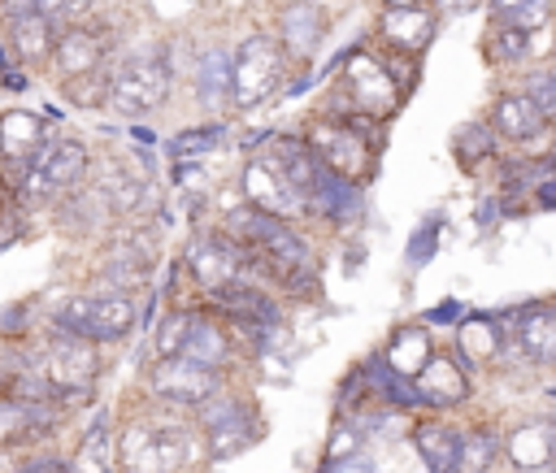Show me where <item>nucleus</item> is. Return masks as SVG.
Wrapping results in <instances>:
<instances>
[{
    "label": "nucleus",
    "instance_id": "42",
    "mask_svg": "<svg viewBox=\"0 0 556 473\" xmlns=\"http://www.w3.org/2000/svg\"><path fill=\"white\" fill-rule=\"evenodd\" d=\"M430 0H382V9H421Z\"/></svg>",
    "mask_w": 556,
    "mask_h": 473
},
{
    "label": "nucleus",
    "instance_id": "5",
    "mask_svg": "<svg viewBox=\"0 0 556 473\" xmlns=\"http://www.w3.org/2000/svg\"><path fill=\"white\" fill-rule=\"evenodd\" d=\"M308 148L321 156V165L339 178H365L374 165V135H356V126L348 117H330L317 122L308 130Z\"/></svg>",
    "mask_w": 556,
    "mask_h": 473
},
{
    "label": "nucleus",
    "instance_id": "11",
    "mask_svg": "<svg viewBox=\"0 0 556 473\" xmlns=\"http://www.w3.org/2000/svg\"><path fill=\"white\" fill-rule=\"evenodd\" d=\"M187 265L195 273V282L204 291H222L230 282L243 278V247L235 239H217V234H200L187 247Z\"/></svg>",
    "mask_w": 556,
    "mask_h": 473
},
{
    "label": "nucleus",
    "instance_id": "39",
    "mask_svg": "<svg viewBox=\"0 0 556 473\" xmlns=\"http://www.w3.org/2000/svg\"><path fill=\"white\" fill-rule=\"evenodd\" d=\"M434 321H465V317H460V304H456V299L439 304V308H434Z\"/></svg>",
    "mask_w": 556,
    "mask_h": 473
},
{
    "label": "nucleus",
    "instance_id": "13",
    "mask_svg": "<svg viewBox=\"0 0 556 473\" xmlns=\"http://www.w3.org/2000/svg\"><path fill=\"white\" fill-rule=\"evenodd\" d=\"M208 299L226 312V317H235L239 321V330H274L278 321H282V312H278V304L261 291V286H252V282H230V286H222V291H208Z\"/></svg>",
    "mask_w": 556,
    "mask_h": 473
},
{
    "label": "nucleus",
    "instance_id": "22",
    "mask_svg": "<svg viewBox=\"0 0 556 473\" xmlns=\"http://www.w3.org/2000/svg\"><path fill=\"white\" fill-rule=\"evenodd\" d=\"M178 356L200 360V365H208V369H222L226 356H230V343H226L222 325H213L208 317H195V312H191V325H187V338H182V351H178Z\"/></svg>",
    "mask_w": 556,
    "mask_h": 473
},
{
    "label": "nucleus",
    "instance_id": "25",
    "mask_svg": "<svg viewBox=\"0 0 556 473\" xmlns=\"http://www.w3.org/2000/svg\"><path fill=\"white\" fill-rule=\"evenodd\" d=\"M491 17L513 30H543L552 22V0H491Z\"/></svg>",
    "mask_w": 556,
    "mask_h": 473
},
{
    "label": "nucleus",
    "instance_id": "40",
    "mask_svg": "<svg viewBox=\"0 0 556 473\" xmlns=\"http://www.w3.org/2000/svg\"><path fill=\"white\" fill-rule=\"evenodd\" d=\"M439 4H443V9L452 13V17H460V13H473V9L482 4V0H439Z\"/></svg>",
    "mask_w": 556,
    "mask_h": 473
},
{
    "label": "nucleus",
    "instance_id": "10",
    "mask_svg": "<svg viewBox=\"0 0 556 473\" xmlns=\"http://www.w3.org/2000/svg\"><path fill=\"white\" fill-rule=\"evenodd\" d=\"M343 87H348V104L361 108L365 117L395 113V104H400V87L391 82V74L374 56H352L348 74H343Z\"/></svg>",
    "mask_w": 556,
    "mask_h": 473
},
{
    "label": "nucleus",
    "instance_id": "12",
    "mask_svg": "<svg viewBox=\"0 0 556 473\" xmlns=\"http://www.w3.org/2000/svg\"><path fill=\"white\" fill-rule=\"evenodd\" d=\"M4 35H9V48L22 65H48L61 26H52L35 9H13V13H4Z\"/></svg>",
    "mask_w": 556,
    "mask_h": 473
},
{
    "label": "nucleus",
    "instance_id": "6",
    "mask_svg": "<svg viewBox=\"0 0 556 473\" xmlns=\"http://www.w3.org/2000/svg\"><path fill=\"white\" fill-rule=\"evenodd\" d=\"M148 386H152V395L165 399V404L200 408V404H208V399L222 391V378H217V369H208V365H200V360L165 356V360L152 365Z\"/></svg>",
    "mask_w": 556,
    "mask_h": 473
},
{
    "label": "nucleus",
    "instance_id": "38",
    "mask_svg": "<svg viewBox=\"0 0 556 473\" xmlns=\"http://www.w3.org/2000/svg\"><path fill=\"white\" fill-rule=\"evenodd\" d=\"M534 195H539V204H543V208H556V178L539 182V187H534Z\"/></svg>",
    "mask_w": 556,
    "mask_h": 473
},
{
    "label": "nucleus",
    "instance_id": "8",
    "mask_svg": "<svg viewBox=\"0 0 556 473\" xmlns=\"http://www.w3.org/2000/svg\"><path fill=\"white\" fill-rule=\"evenodd\" d=\"M109 48H113V39H109V30L104 26H78V22H70V26H61V35H56V48H52V69H56V78L65 82V78H78V74H91V69H104V56H109Z\"/></svg>",
    "mask_w": 556,
    "mask_h": 473
},
{
    "label": "nucleus",
    "instance_id": "35",
    "mask_svg": "<svg viewBox=\"0 0 556 473\" xmlns=\"http://www.w3.org/2000/svg\"><path fill=\"white\" fill-rule=\"evenodd\" d=\"M321 473H374V464L365 456H343V460H326Z\"/></svg>",
    "mask_w": 556,
    "mask_h": 473
},
{
    "label": "nucleus",
    "instance_id": "46",
    "mask_svg": "<svg viewBox=\"0 0 556 473\" xmlns=\"http://www.w3.org/2000/svg\"><path fill=\"white\" fill-rule=\"evenodd\" d=\"M547 473H556V464H552V469H547Z\"/></svg>",
    "mask_w": 556,
    "mask_h": 473
},
{
    "label": "nucleus",
    "instance_id": "30",
    "mask_svg": "<svg viewBox=\"0 0 556 473\" xmlns=\"http://www.w3.org/2000/svg\"><path fill=\"white\" fill-rule=\"evenodd\" d=\"M213 148H222V126H195V130H182V135L169 143L174 161H200V156H208Z\"/></svg>",
    "mask_w": 556,
    "mask_h": 473
},
{
    "label": "nucleus",
    "instance_id": "1",
    "mask_svg": "<svg viewBox=\"0 0 556 473\" xmlns=\"http://www.w3.org/2000/svg\"><path fill=\"white\" fill-rule=\"evenodd\" d=\"M91 174V152L83 139L70 135H48V143L35 152V161L26 165L13 204L26 208H56L65 195H74Z\"/></svg>",
    "mask_w": 556,
    "mask_h": 473
},
{
    "label": "nucleus",
    "instance_id": "33",
    "mask_svg": "<svg viewBox=\"0 0 556 473\" xmlns=\"http://www.w3.org/2000/svg\"><path fill=\"white\" fill-rule=\"evenodd\" d=\"M526 95L543 108V117H547V122H556V69H539V74H530Z\"/></svg>",
    "mask_w": 556,
    "mask_h": 473
},
{
    "label": "nucleus",
    "instance_id": "45",
    "mask_svg": "<svg viewBox=\"0 0 556 473\" xmlns=\"http://www.w3.org/2000/svg\"><path fill=\"white\" fill-rule=\"evenodd\" d=\"M521 473H547V469H521Z\"/></svg>",
    "mask_w": 556,
    "mask_h": 473
},
{
    "label": "nucleus",
    "instance_id": "34",
    "mask_svg": "<svg viewBox=\"0 0 556 473\" xmlns=\"http://www.w3.org/2000/svg\"><path fill=\"white\" fill-rule=\"evenodd\" d=\"M430 252H434V226H426V230L413 234V243H408V260L421 265V260H430Z\"/></svg>",
    "mask_w": 556,
    "mask_h": 473
},
{
    "label": "nucleus",
    "instance_id": "3",
    "mask_svg": "<svg viewBox=\"0 0 556 473\" xmlns=\"http://www.w3.org/2000/svg\"><path fill=\"white\" fill-rule=\"evenodd\" d=\"M169 95V65L161 56H126L109 65V104L122 117L156 113Z\"/></svg>",
    "mask_w": 556,
    "mask_h": 473
},
{
    "label": "nucleus",
    "instance_id": "14",
    "mask_svg": "<svg viewBox=\"0 0 556 473\" xmlns=\"http://www.w3.org/2000/svg\"><path fill=\"white\" fill-rule=\"evenodd\" d=\"M269 156H274V165L287 174V182L300 191V200H304V208H308V195H313L317 182L326 178L321 156L308 148V139H295V135H278V139L269 143Z\"/></svg>",
    "mask_w": 556,
    "mask_h": 473
},
{
    "label": "nucleus",
    "instance_id": "9",
    "mask_svg": "<svg viewBox=\"0 0 556 473\" xmlns=\"http://www.w3.org/2000/svg\"><path fill=\"white\" fill-rule=\"evenodd\" d=\"M200 425H204V434H208V456L213 460H230V456H239L261 430L252 425V417H248V408L243 404H235V399H208V404H200Z\"/></svg>",
    "mask_w": 556,
    "mask_h": 473
},
{
    "label": "nucleus",
    "instance_id": "17",
    "mask_svg": "<svg viewBox=\"0 0 556 473\" xmlns=\"http://www.w3.org/2000/svg\"><path fill=\"white\" fill-rule=\"evenodd\" d=\"M321 13L313 0H291L282 13H278V43L291 52V56H313L317 43H321Z\"/></svg>",
    "mask_w": 556,
    "mask_h": 473
},
{
    "label": "nucleus",
    "instance_id": "28",
    "mask_svg": "<svg viewBox=\"0 0 556 473\" xmlns=\"http://www.w3.org/2000/svg\"><path fill=\"white\" fill-rule=\"evenodd\" d=\"M486 56H491L495 65H517V61L530 56V35H526V30H513V26H500V30H491V39H486Z\"/></svg>",
    "mask_w": 556,
    "mask_h": 473
},
{
    "label": "nucleus",
    "instance_id": "19",
    "mask_svg": "<svg viewBox=\"0 0 556 473\" xmlns=\"http://www.w3.org/2000/svg\"><path fill=\"white\" fill-rule=\"evenodd\" d=\"M504 451L513 456L517 469H552L556 464V421H534L508 434Z\"/></svg>",
    "mask_w": 556,
    "mask_h": 473
},
{
    "label": "nucleus",
    "instance_id": "37",
    "mask_svg": "<svg viewBox=\"0 0 556 473\" xmlns=\"http://www.w3.org/2000/svg\"><path fill=\"white\" fill-rule=\"evenodd\" d=\"M17 473H74V469L61 464V460H35V464H26V469H17Z\"/></svg>",
    "mask_w": 556,
    "mask_h": 473
},
{
    "label": "nucleus",
    "instance_id": "29",
    "mask_svg": "<svg viewBox=\"0 0 556 473\" xmlns=\"http://www.w3.org/2000/svg\"><path fill=\"white\" fill-rule=\"evenodd\" d=\"M500 456V438L491 430H473L460 438V473H482Z\"/></svg>",
    "mask_w": 556,
    "mask_h": 473
},
{
    "label": "nucleus",
    "instance_id": "15",
    "mask_svg": "<svg viewBox=\"0 0 556 473\" xmlns=\"http://www.w3.org/2000/svg\"><path fill=\"white\" fill-rule=\"evenodd\" d=\"M491 130H495L500 139H513V143H534V139H543L547 117H543V108H539L526 91H508V95L495 100Z\"/></svg>",
    "mask_w": 556,
    "mask_h": 473
},
{
    "label": "nucleus",
    "instance_id": "4",
    "mask_svg": "<svg viewBox=\"0 0 556 473\" xmlns=\"http://www.w3.org/2000/svg\"><path fill=\"white\" fill-rule=\"evenodd\" d=\"M282 82V43L269 35H248L243 48L235 52V87L230 100L239 108H252L261 100H269Z\"/></svg>",
    "mask_w": 556,
    "mask_h": 473
},
{
    "label": "nucleus",
    "instance_id": "7",
    "mask_svg": "<svg viewBox=\"0 0 556 473\" xmlns=\"http://www.w3.org/2000/svg\"><path fill=\"white\" fill-rule=\"evenodd\" d=\"M239 187H243V200H248L252 208L269 213V217H295V213L304 208L300 191L287 182V174L274 165L269 152H265V156H252V161L243 165Z\"/></svg>",
    "mask_w": 556,
    "mask_h": 473
},
{
    "label": "nucleus",
    "instance_id": "21",
    "mask_svg": "<svg viewBox=\"0 0 556 473\" xmlns=\"http://www.w3.org/2000/svg\"><path fill=\"white\" fill-rule=\"evenodd\" d=\"M378 30H382V39H391V43L417 52V48L430 43V35H434V17L426 13V4H421V9H382Z\"/></svg>",
    "mask_w": 556,
    "mask_h": 473
},
{
    "label": "nucleus",
    "instance_id": "26",
    "mask_svg": "<svg viewBox=\"0 0 556 473\" xmlns=\"http://www.w3.org/2000/svg\"><path fill=\"white\" fill-rule=\"evenodd\" d=\"M452 152H456V161H460L465 169H473L478 161H486V156L495 152V135H491L486 126L469 122V126H460V130L452 135Z\"/></svg>",
    "mask_w": 556,
    "mask_h": 473
},
{
    "label": "nucleus",
    "instance_id": "2",
    "mask_svg": "<svg viewBox=\"0 0 556 473\" xmlns=\"http://www.w3.org/2000/svg\"><path fill=\"white\" fill-rule=\"evenodd\" d=\"M135 321H139V308H135V295H126V291L70 295L48 317L52 330H65V334L87 338V343H117L135 330Z\"/></svg>",
    "mask_w": 556,
    "mask_h": 473
},
{
    "label": "nucleus",
    "instance_id": "27",
    "mask_svg": "<svg viewBox=\"0 0 556 473\" xmlns=\"http://www.w3.org/2000/svg\"><path fill=\"white\" fill-rule=\"evenodd\" d=\"M61 91H65L78 108L109 104V65H104V69H91V74H78V78H65Z\"/></svg>",
    "mask_w": 556,
    "mask_h": 473
},
{
    "label": "nucleus",
    "instance_id": "31",
    "mask_svg": "<svg viewBox=\"0 0 556 473\" xmlns=\"http://www.w3.org/2000/svg\"><path fill=\"white\" fill-rule=\"evenodd\" d=\"M187 325H191V312H165L161 317V325H156V334H152V347H156V356L165 360V356H178L182 351V338H187Z\"/></svg>",
    "mask_w": 556,
    "mask_h": 473
},
{
    "label": "nucleus",
    "instance_id": "24",
    "mask_svg": "<svg viewBox=\"0 0 556 473\" xmlns=\"http://www.w3.org/2000/svg\"><path fill=\"white\" fill-rule=\"evenodd\" d=\"M382 360H387L391 373H400V378L413 382V378L426 369V360H430V338H426L417 325H408V330H400V334L387 343Z\"/></svg>",
    "mask_w": 556,
    "mask_h": 473
},
{
    "label": "nucleus",
    "instance_id": "32",
    "mask_svg": "<svg viewBox=\"0 0 556 473\" xmlns=\"http://www.w3.org/2000/svg\"><path fill=\"white\" fill-rule=\"evenodd\" d=\"M460 347H465L469 356H478V360L495 356V347H500L495 325H491L486 317H465V321H460Z\"/></svg>",
    "mask_w": 556,
    "mask_h": 473
},
{
    "label": "nucleus",
    "instance_id": "18",
    "mask_svg": "<svg viewBox=\"0 0 556 473\" xmlns=\"http://www.w3.org/2000/svg\"><path fill=\"white\" fill-rule=\"evenodd\" d=\"M460 438L465 434H456L443 421H421L413 430V443H417V451H421L430 473H460Z\"/></svg>",
    "mask_w": 556,
    "mask_h": 473
},
{
    "label": "nucleus",
    "instance_id": "20",
    "mask_svg": "<svg viewBox=\"0 0 556 473\" xmlns=\"http://www.w3.org/2000/svg\"><path fill=\"white\" fill-rule=\"evenodd\" d=\"M517 347L534 365H552L556 369V308H539V304L526 308L517 317Z\"/></svg>",
    "mask_w": 556,
    "mask_h": 473
},
{
    "label": "nucleus",
    "instance_id": "44",
    "mask_svg": "<svg viewBox=\"0 0 556 473\" xmlns=\"http://www.w3.org/2000/svg\"><path fill=\"white\" fill-rule=\"evenodd\" d=\"M0 395H9V373H4V365H0Z\"/></svg>",
    "mask_w": 556,
    "mask_h": 473
},
{
    "label": "nucleus",
    "instance_id": "43",
    "mask_svg": "<svg viewBox=\"0 0 556 473\" xmlns=\"http://www.w3.org/2000/svg\"><path fill=\"white\" fill-rule=\"evenodd\" d=\"M4 208H13V191H9L4 178H0V213H4Z\"/></svg>",
    "mask_w": 556,
    "mask_h": 473
},
{
    "label": "nucleus",
    "instance_id": "23",
    "mask_svg": "<svg viewBox=\"0 0 556 473\" xmlns=\"http://www.w3.org/2000/svg\"><path fill=\"white\" fill-rule=\"evenodd\" d=\"M230 87H235V56H226L222 48L204 52L200 65H195V95H200V104L230 100Z\"/></svg>",
    "mask_w": 556,
    "mask_h": 473
},
{
    "label": "nucleus",
    "instance_id": "16",
    "mask_svg": "<svg viewBox=\"0 0 556 473\" xmlns=\"http://www.w3.org/2000/svg\"><path fill=\"white\" fill-rule=\"evenodd\" d=\"M413 391H417V404L452 408V404H460L469 395V378L452 356H430L426 369L413 378Z\"/></svg>",
    "mask_w": 556,
    "mask_h": 473
},
{
    "label": "nucleus",
    "instance_id": "41",
    "mask_svg": "<svg viewBox=\"0 0 556 473\" xmlns=\"http://www.w3.org/2000/svg\"><path fill=\"white\" fill-rule=\"evenodd\" d=\"M61 4H65V13H70V22H78V17H83V13H87V9L96 4V0H61Z\"/></svg>",
    "mask_w": 556,
    "mask_h": 473
},
{
    "label": "nucleus",
    "instance_id": "36",
    "mask_svg": "<svg viewBox=\"0 0 556 473\" xmlns=\"http://www.w3.org/2000/svg\"><path fill=\"white\" fill-rule=\"evenodd\" d=\"M343 456H356V434L348 430H334V438H330V451H326V460H343Z\"/></svg>",
    "mask_w": 556,
    "mask_h": 473
}]
</instances>
